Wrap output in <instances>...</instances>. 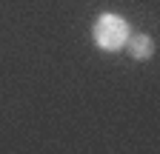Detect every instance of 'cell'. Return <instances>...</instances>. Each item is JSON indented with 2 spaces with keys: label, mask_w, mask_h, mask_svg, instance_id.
<instances>
[{
  "label": "cell",
  "mask_w": 160,
  "mask_h": 154,
  "mask_svg": "<svg viewBox=\"0 0 160 154\" xmlns=\"http://www.w3.org/2000/svg\"><path fill=\"white\" fill-rule=\"evenodd\" d=\"M126 46H129V54L134 57V60H149V57L154 54V40L149 34H129Z\"/></svg>",
  "instance_id": "2"
},
{
  "label": "cell",
  "mask_w": 160,
  "mask_h": 154,
  "mask_svg": "<svg viewBox=\"0 0 160 154\" xmlns=\"http://www.w3.org/2000/svg\"><path fill=\"white\" fill-rule=\"evenodd\" d=\"M92 34H94V43H97L100 49H106V51H117V49H123V46H126L132 29H129V23H126L120 14H100Z\"/></svg>",
  "instance_id": "1"
}]
</instances>
